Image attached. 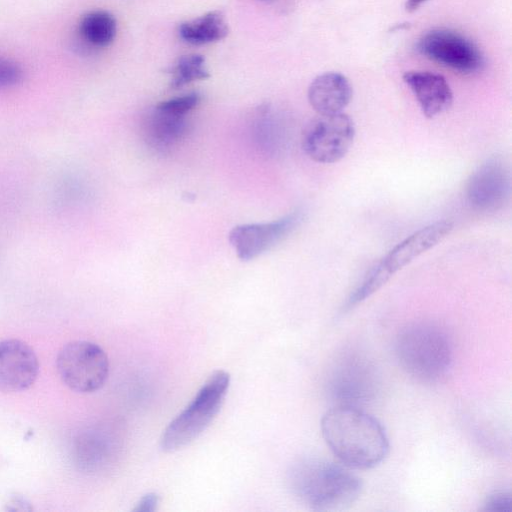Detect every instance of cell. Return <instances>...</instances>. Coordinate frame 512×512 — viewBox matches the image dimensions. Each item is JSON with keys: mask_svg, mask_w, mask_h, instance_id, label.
Masks as SVG:
<instances>
[{"mask_svg": "<svg viewBox=\"0 0 512 512\" xmlns=\"http://www.w3.org/2000/svg\"><path fill=\"white\" fill-rule=\"evenodd\" d=\"M320 425L327 446L348 468L376 467L389 453L384 427L359 407L337 405L324 413Z\"/></svg>", "mask_w": 512, "mask_h": 512, "instance_id": "cell-1", "label": "cell"}, {"mask_svg": "<svg viewBox=\"0 0 512 512\" xmlns=\"http://www.w3.org/2000/svg\"><path fill=\"white\" fill-rule=\"evenodd\" d=\"M291 492L316 511H340L360 496L362 483L347 466L315 457L298 460L289 470Z\"/></svg>", "mask_w": 512, "mask_h": 512, "instance_id": "cell-2", "label": "cell"}, {"mask_svg": "<svg viewBox=\"0 0 512 512\" xmlns=\"http://www.w3.org/2000/svg\"><path fill=\"white\" fill-rule=\"evenodd\" d=\"M394 349L401 367L424 382H434L444 377L453 359L449 335L442 327L431 322L407 325L397 335Z\"/></svg>", "mask_w": 512, "mask_h": 512, "instance_id": "cell-3", "label": "cell"}, {"mask_svg": "<svg viewBox=\"0 0 512 512\" xmlns=\"http://www.w3.org/2000/svg\"><path fill=\"white\" fill-rule=\"evenodd\" d=\"M453 229V222L439 220L420 228L395 245L364 277L343 306L348 311L379 290L419 255L435 246Z\"/></svg>", "mask_w": 512, "mask_h": 512, "instance_id": "cell-4", "label": "cell"}, {"mask_svg": "<svg viewBox=\"0 0 512 512\" xmlns=\"http://www.w3.org/2000/svg\"><path fill=\"white\" fill-rule=\"evenodd\" d=\"M230 383L227 372L215 371L203 384L191 403L163 431L160 446L176 451L196 439L218 414Z\"/></svg>", "mask_w": 512, "mask_h": 512, "instance_id": "cell-5", "label": "cell"}, {"mask_svg": "<svg viewBox=\"0 0 512 512\" xmlns=\"http://www.w3.org/2000/svg\"><path fill=\"white\" fill-rule=\"evenodd\" d=\"M56 369L69 389L77 393H92L105 384L109 361L104 350L97 344L75 340L59 350Z\"/></svg>", "mask_w": 512, "mask_h": 512, "instance_id": "cell-6", "label": "cell"}, {"mask_svg": "<svg viewBox=\"0 0 512 512\" xmlns=\"http://www.w3.org/2000/svg\"><path fill=\"white\" fill-rule=\"evenodd\" d=\"M326 386L338 405L359 407L375 398L379 379L368 358L357 352H347L331 367Z\"/></svg>", "mask_w": 512, "mask_h": 512, "instance_id": "cell-7", "label": "cell"}, {"mask_svg": "<svg viewBox=\"0 0 512 512\" xmlns=\"http://www.w3.org/2000/svg\"><path fill=\"white\" fill-rule=\"evenodd\" d=\"M354 137L355 125L347 114H319L305 127L302 148L313 161L331 164L347 154Z\"/></svg>", "mask_w": 512, "mask_h": 512, "instance_id": "cell-8", "label": "cell"}, {"mask_svg": "<svg viewBox=\"0 0 512 512\" xmlns=\"http://www.w3.org/2000/svg\"><path fill=\"white\" fill-rule=\"evenodd\" d=\"M425 57L461 73L481 70L484 56L478 47L458 32L435 29L424 34L417 44Z\"/></svg>", "mask_w": 512, "mask_h": 512, "instance_id": "cell-9", "label": "cell"}, {"mask_svg": "<svg viewBox=\"0 0 512 512\" xmlns=\"http://www.w3.org/2000/svg\"><path fill=\"white\" fill-rule=\"evenodd\" d=\"M511 176L506 161L500 156L487 158L470 175L466 184L468 203L478 211H494L502 207L510 195Z\"/></svg>", "mask_w": 512, "mask_h": 512, "instance_id": "cell-10", "label": "cell"}, {"mask_svg": "<svg viewBox=\"0 0 512 512\" xmlns=\"http://www.w3.org/2000/svg\"><path fill=\"white\" fill-rule=\"evenodd\" d=\"M300 220L301 213L294 211L273 222L238 225L230 231L229 242L241 260L249 261L283 240Z\"/></svg>", "mask_w": 512, "mask_h": 512, "instance_id": "cell-11", "label": "cell"}, {"mask_svg": "<svg viewBox=\"0 0 512 512\" xmlns=\"http://www.w3.org/2000/svg\"><path fill=\"white\" fill-rule=\"evenodd\" d=\"M34 350L19 339L0 341V391L12 393L29 389L39 375Z\"/></svg>", "mask_w": 512, "mask_h": 512, "instance_id": "cell-12", "label": "cell"}, {"mask_svg": "<svg viewBox=\"0 0 512 512\" xmlns=\"http://www.w3.org/2000/svg\"><path fill=\"white\" fill-rule=\"evenodd\" d=\"M403 80L427 118H434L451 106L452 90L442 75L427 71H408L403 75Z\"/></svg>", "mask_w": 512, "mask_h": 512, "instance_id": "cell-13", "label": "cell"}, {"mask_svg": "<svg viewBox=\"0 0 512 512\" xmlns=\"http://www.w3.org/2000/svg\"><path fill=\"white\" fill-rule=\"evenodd\" d=\"M349 80L338 72L318 75L308 88V101L318 114L342 112L352 98Z\"/></svg>", "mask_w": 512, "mask_h": 512, "instance_id": "cell-14", "label": "cell"}, {"mask_svg": "<svg viewBox=\"0 0 512 512\" xmlns=\"http://www.w3.org/2000/svg\"><path fill=\"white\" fill-rule=\"evenodd\" d=\"M229 33L224 15L219 10L184 21L178 26V35L191 45H205L224 39Z\"/></svg>", "mask_w": 512, "mask_h": 512, "instance_id": "cell-15", "label": "cell"}, {"mask_svg": "<svg viewBox=\"0 0 512 512\" xmlns=\"http://www.w3.org/2000/svg\"><path fill=\"white\" fill-rule=\"evenodd\" d=\"M186 121L155 107L146 122L145 134L151 146L165 150L173 147L185 134Z\"/></svg>", "mask_w": 512, "mask_h": 512, "instance_id": "cell-16", "label": "cell"}, {"mask_svg": "<svg viewBox=\"0 0 512 512\" xmlns=\"http://www.w3.org/2000/svg\"><path fill=\"white\" fill-rule=\"evenodd\" d=\"M79 33L90 45L98 48L109 46L115 39L117 23L114 16L104 10H94L82 16Z\"/></svg>", "mask_w": 512, "mask_h": 512, "instance_id": "cell-17", "label": "cell"}, {"mask_svg": "<svg viewBox=\"0 0 512 512\" xmlns=\"http://www.w3.org/2000/svg\"><path fill=\"white\" fill-rule=\"evenodd\" d=\"M168 73L171 75V89H179L193 81L210 77L205 66V58L199 54L180 56L175 64L168 69Z\"/></svg>", "mask_w": 512, "mask_h": 512, "instance_id": "cell-18", "label": "cell"}, {"mask_svg": "<svg viewBox=\"0 0 512 512\" xmlns=\"http://www.w3.org/2000/svg\"><path fill=\"white\" fill-rule=\"evenodd\" d=\"M200 95L196 92L179 96L159 103L156 108L178 116H186L200 102Z\"/></svg>", "mask_w": 512, "mask_h": 512, "instance_id": "cell-19", "label": "cell"}, {"mask_svg": "<svg viewBox=\"0 0 512 512\" xmlns=\"http://www.w3.org/2000/svg\"><path fill=\"white\" fill-rule=\"evenodd\" d=\"M24 76L20 64L11 58L0 55V90L17 86Z\"/></svg>", "mask_w": 512, "mask_h": 512, "instance_id": "cell-20", "label": "cell"}, {"mask_svg": "<svg viewBox=\"0 0 512 512\" xmlns=\"http://www.w3.org/2000/svg\"><path fill=\"white\" fill-rule=\"evenodd\" d=\"M484 511L488 512H511L512 496L508 490H495L491 492L483 503Z\"/></svg>", "mask_w": 512, "mask_h": 512, "instance_id": "cell-21", "label": "cell"}, {"mask_svg": "<svg viewBox=\"0 0 512 512\" xmlns=\"http://www.w3.org/2000/svg\"><path fill=\"white\" fill-rule=\"evenodd\" d=\"M160 498L158 494L150 492L145 494L136 504L134 511L136 512H154L157 509Z\"/></svg>", "mask_w": 512, "mask_h": 512, "instance_id": "cell-22", "label": "cell"}, {"mask_svg": "<svg viewBox=\"0 0 512 512\" xmlns=\"http://www.w3.org/2000/svg\"><path fill=\"white\" fill-rule=\"evenodd\" d=\"M7 511H31L32 506L30 502L23 496L15 494L11 496L5 504Z\"/></svg>", "mask_w": 512, "mask_h": 512, "instance_id": "cell-23", "label": "cell"}, {"mask_svg": "<svg viewBox=\"0 0 512 512\" xmlns=\"http://www.w3.org/2000/svg\"><path fill=\"white\" fill-rule=\"evenodd\" d=\"M427 1L429 0H406L405 9L408 12H414L418 10Z\"/></svg>", "mask_w": 512, "mask_h": 512, "instance_id": "cell-24", "label": "cell"}, {"mask_svg": "<svg viewBox=\"0 0 512 512\" xmlns=\"http://www.w3.org/2000/svg\"><path fill=\"white\" fill-rule=\"evenodd\" d=\"M260 1H264V2H270V1H273V0H260Z\"/></svg>", "mask_w": 512, "mask_h": 512, "instance_id": "cell-25", "label": "cell"}]
</instances>
